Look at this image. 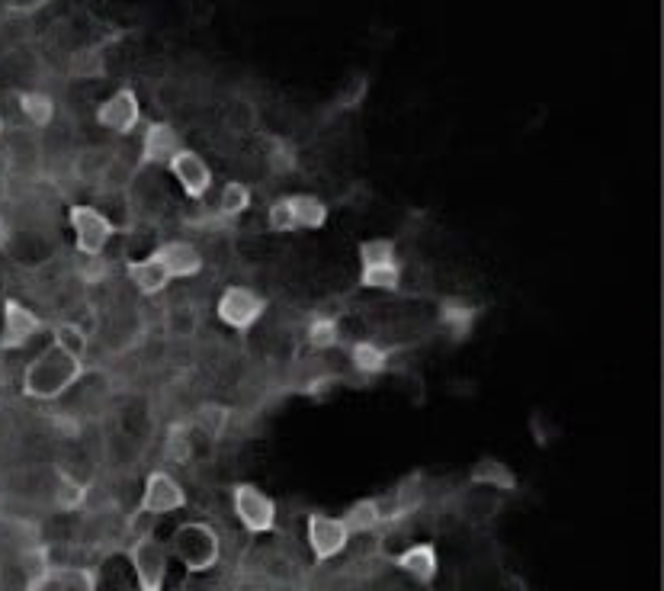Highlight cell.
I'll return each instance as SVG.
<instances>
[{"instance_id":"1","label":"cell","mask_w":664,"mask_h":591,"mask_svg":"<svg viewBox=\"0 0 664 591\" xmlns=\"http://www.w3.org/2000/svg\"><path fill=\"white\" fill-rule=\"evenodd\" d=\"M81 376H84V360L71 357L52 341L36 360H29V367L23 370V396L52 402L58 396H65Z\"/></svg>"},{"instance_id":"2","label":"cell","mask_w":664,"mask_h":591,"mask_svg":"<svg viewBox=\"0 0 664 591\" xmlns=\"http://www.w3.org/2000/svg\"><path fill=\"white\" fill-rule=\"evenodd\" d=\"M167 550L180 559V566L187 572H209L212 566H219L222 540L215 534V527L203 521H187L174 530V540Z\"/></svg>"},{"instance_id":"3","label":"cell","mask_w":664,"mask_h":591,"mask_svg":"<svg viewBox=\"0 0 664 591\" xmlns=\"http://www.w3.org/2000/svg\"><path fill=\"white\" fill-rule=\"evenodd\" d=\"M231 508H235V518L241 521L247 534H270L276 527L273 498L251 486V482H235L231 486Z\"/></svg>"},{"instance_id":"4","label":"cell","mask_w":664,"mask_h":591,"mask_svg":"<svg viewBox=\"0 0 664 591\" xmlns=\"http://www.w3.org/2000/svg\"><path fill=\"white\" fill-rule=\"evenodd\" d=\"M129 563L135 572V582L142 591H161L167 569H171V550L164 547L161 540H154L151 534L138 537L129 550Z\"/></svg>"},{"instance_id":"5","label":"cell","mask_w":664,"mask_h":591,"mask_svg":"<svg viewBox=\"0 0 664 591\" xmlns=\"http://www.w3.org/2000/svg\"><path fill=\"white\" fill-rule=\"evenodd\" d=\"M219 318L235 331H251L260 318L267 312V299L257 296L247 286H228V290L219 296V306H215Z\"/></svg>"},{"instance_id":"6","label":"cell","mask_w":664,"mask_h":591,"mask_svg":"<svg viewBox=\"0 0 664 591\" xmlns=\"http://www.w3.org/2000/svg\"><path fill=\"white\" fill-rule=\"evenodd\" d=\"M305 540L312 547V556L318 563H328V559L341 556L350 547V530L341 518H331V514H308V527H305Z\"/></svg>"},{"instance_id":"7","label":"cell","mask_w":664,"mask_h":591,"mask_svg":"<svg viewBox=\"0 0 664 591\" xmlns=\"http://www.w3.org/2000/svg\"><path fill=\"white\" fill-rule=\"evenodd\" d=\"M187 505V492H183L180 482L167 473V469H154L145 479L142 489V502H138L135 514H151V518H161V514H174Z\"/></svg>"},{"instance_id":"8","label":"cell","mask_w":664,"mask_h":591,"mask_svg":"<svg viewBox=\"0 0 664 591\" xmlns=\"http://www.w3.org/2000/svg\"><path fill=\"white\" fill-rule=\"evenodd\" d=\"M68 222H71V232L81 254H103V248L110 245V238L116 232L110 216H103L94 206H71Z\"/></svg>"},{"instance_id":"9","label":"cell","mask_w":664,"mask_h":591,"mask_svg":"<svg viewBox=\"0 0 664 591\" xmlns=\"http://www.w3.org/2000/svg\"><path fill=\"white\" fill-rule=\"evenodd\" d=\"M138 123H142V103H138V94L132 87H119L116 94H110L97 106L100 129H110L116 135H132Z\"/></svg>"},{"instance_id":"10","label":"cell","mask_w":664,"mask_h":591,"mask_svg":"<svg viewBox=\"0 0 664 591\" xmlns=\"http://www.w3.org/2000/svg\"><path fill=\"white\" fill-rule=\"evenodd\" d=\"M167 171L180 184V190L190 196V200H203V196L212 190V168L209 161L193 148H180L177 155L167 161Z\"/></svg>"},{"instance_id":"11","label":"cell","mask_w":664,"mask_h":591,"mask_svg":"<svg viewBox=\"0 0 664 591\" xmlns=\"http://www.w3.org/2000/svg\"><path fill=\"white\" fill-rule=\"evenodd\" d=\"M42 331V318L26 309L20 299H4V335H0V347L4 351H20Z\"/></svg>"},{"instance_id":"12","label":"cell","mask_w":664,"mask_h":591,"mask_svg":"<svg viewBox=\"0 0 664 591\" xmlns=\"http://www.w3.org/2000/svg\"><path fill=\"white\" fill-rule=\"evenodd\" d=\"M183 148L180 132L171 123H148L142 132V164L145 168H167L177 151Z\"/></svg>"},{"instance_id":"13","label":"cell","mask_w":664,"mask_h":591,"mask_svg":"<svg viewBox=\"0 0 664 591\" xmlns=\"http://www.w3.org/2000/svg\"><path fill=\"white\" fill-rule=\"evenodd\" d=\"M392 563L398 572H405L408 579H414L418 585H430L440 572V556H437L434 543H411V547L401 550Z\"/></svg>"},{"instance_id":"14","label":"cell","mask_w":664,"mask_h":591,"mask_svg":"<svg viewBox=\"0 0 664 591\" xmlns=\"http://www.w3.org/2000/svg\"><path fill=\"white\" fill-rule=\"evenodd\" d=\"M154 257L164 264V270L171 274V280H190L203 270V254L196 251L190 241H164V245L154 251Z\"/></svg>"},{"instance_id":"15","label":"cell","mask_w":664,"mask_h":591,"mask_svg":"<svg viewBox=\"0 0 664 591\" xmlns=\"http://www.w3.org/2000/svg\"><path fill=\"white\" fill-rule=\"evenodd\" d=\"M469 482L472 486H482V489H494V492H517V476L514 469L501 463L498 457H482L475 463V469L469 473Z\"/></svg>"},{"instance_id":"16","label":"cell","mask_w":664,"mask_h":591,"mask_svg":"<svg viewBox=\"0 0 664 591\" xmlns=\"http://www.w3.org/2000/svg\"><path fill=\"white\" fill-rule=\"evenodd\" d=\"M475 318H478V309L472 306V302L459 299V296H446V299H440V325H443L446 331H450V335H453L456 341H462V338H469V335H472Z\"/></svg>"},{"instance_id":"17","label":"cell","mask_w":664,"mask_h":591,"mask_svg":"<svg viewBox=\"0 0 664 591\" xmlns=\"http://www.w3.org/2000/svg\"><path fill=\"white\" fill-rule=\"evenodd\" d=\"M129 280L142 296H158L164 286L171 283V274H167L164 264L151 254V257H142V261L129 264Z\"/></svg>"},{"instance_id":"18","label":"cell","mask_w":664,"mask_h":591,"mask_svg":"<svg viewBox=\"0 0 664 591\" xmlns=\"http://www.w3.org/2000/svg\"><path fill=\"white\" fill-rule=\"evenodd\" d=\"M264 161L273 177H289L299 171V151L286 135H264Z\"/></svg>"},{"instance_id":"19","label":"cell","mask_w":664,"mask_h":591,"mask_svg":"<svg viewBox=\"0 0 664 591\" xmlns=\"http://www.w3.org/2000/svg\"><path fill=\"white\" fill-rule=\"evenodd\" d=\"M341 521L347 524L350 537L353 534H376V530L385 524V514H382V505L376 498H360V502H353L344 514Z\"/></svg>"},{"instance_id":"20","label":"cell","mask_w":664,"mask_h":591,"mask_svg":"<svg viewBox=\"0 0 664 591\" xmlns=\"http://www.w3.org/2000/svg\"><path fill=\"white\" fill-rule=\"evenodd\" d=\"M286 200H289V209H292V219H296V229L315 232V229H321L324 222H328V206H324V200H318V196L292 193V196H286Z\"/></svg>"},{"instance_id":"21","label":"cell","mask_w":664,"mask_h":591,"mask_svg":"<svg viewBox=\"0 0 664 591\" xmlns=\"http://www.w3.org/2000/svg\"><path fill=\"white\" fill-rule=\"evenodd\" d=\"M350 367L363 376H382L389 370V351L376 341H357L350 344Z\"/></svg>"},{"instance_id":"22","label":"cell","mask_w":664,"mask_h":591,"mask_svg":"<svg viewBox=\"0 0 664 591\" xmlns=\"http://www.w3.org/2000/svg\"><path fill=\"white\" fill-rule=\"evenodd\" d=\"M17 103H20V113L23 119L33 129H49L52 119H55V100L49 94H42V90H23L17 94Z\"/></svg>"},{"instance_id":"23","label":"cell","mask_w":664,"mask_h":591,"mask_svg":"<svg viewBox=\"0 0 664 591\" xmlns=\"http://www.w3.org/2000/svg\"><path fill=\"white\" fill-rule=\"evenodd\" d=\"M369 94V74L366 71H353L350 78L337 87V94L331 100V113H353L360 110L363 100Z\"/></svg>"},{"instance_id":"24","label":"cell","mask_w":664,"mask_h":591,"mask_svg":"<svg viewBox=\"0 0 664 591\" xmlns=\"http://www.w3.org/2000/svg\"><path fill=\"white\" fill-rule=\"evenodd\" d=\"M52 502H55V508H58V511H65V514L81 511V508H84V502H87V486H84V482L77 479V476L65 473V469H58Z\"/></svg>"},{"instance_id":"25","label":"cell","mask_w":664,"mask_h":591,"mask_svg":"<svg viewBox=\"0 0 664 591\" xmlns=\"http://www.w3.org/2000/svg\"><path fill=\"white\" fill-rule=\"evenodd\" d=\"M360 286L363 290H389L395 293L401 286V264L385 261V264H363L360 270Z\"/></svg>"},{"instance_id":"26","label":"cell","mask_w":664,"mask_h":591,"mask_svg":"<svg viewBox=\"0 0 664 591\" xmlns=\"http://www.w3.org/2000/svg\"><path fill=\"white\" fill-rule=\"evenodd\" d=\"M55 585V588H74V591H94L97 588V572L94 569H84V566H61L49 572V579H45V588Z\"/></svg>"},{"instance_id":"27","label":"cell","mask_w":664,"mask_h":591,"mask_svg":"<svg viewBox=\"0 0 664 591\" xmlns=\"http://www.w3.org/2000/svg\"><path fill=\"white\" fill-rule=\"evenodd\" d=\"M305 341L315 347V351H331V347L341 344V325L331 315H315L305 328Z\"/></svg>"},{"instance_id":"28","label":"cell","mask_w":664,"mask_h":591,"mask_svg":"<svg viewBox=\"0 0 664 591\" xmlns=\"http://www.w3.org/2000/svg\"><path fill=\"white\" fill-rule=\"evenodd\" d=\"M68 74L74 81H100V78H106V62L97 49H81L71 55Z\"/></svg>"},{"instance_id":"29","label":"cell","mask_w":664,"mask_h":591,"mask_svg":"<svg viewBox=\"0 0 664 591\" xmlns=\"http://www.w3.org/2000/svg\"><path fill=\"white\" fill-rule=\"evenodd\" d=\"M20 563H23V572H26V588H45V579H49V572H52V559H49V550L45 547H29L23 556H20Z\"/></svg>"},{"instance_id":"30","label":"cell","mask_w":664,"mask_h":591,"mask_svg":"<svg viewBox=\"0 0 664 591\" xmlns=\"http://www.w3.org/2000/svg\"><path fill=\"white\" fill-rule=\"evenodd\" d=\"M247 206H251V187L241 184V180H228L219 193V216L235 219Z\"/></svg>"},{"instance_id":"31","label":"cell","mask_w":664,"mask_h":591,"mask_svg":"<svg viewBox=\"0 0 664 591\" xmlns=\"http://www.w3.org/2000/svg\"><path fill=\"white\" fill-rule=\"evenodd\" d=\"M110 158H113L110 148H87L77 155V174H81V180H87V184H100Z\"/></svg>"},{"instance_id":"32","label":"cell","mask_w":664,"mask_h":591,"mask_svg":"<svg viewBox=\"0 0 664 591\" xmlns=\"http://www.w3.org/2000/svg\"><path fill=\"white\" fill-rule=\"evenodd\" d=\"M228 421H231V412H228L225 405H219V402H206V405L196 408V424L209 437H222L225 428H228Z\"/></svg>"},{"instance_id":"33","label":"cell","mask_w":664,"mask_h":591,"mask_svg":"<svg viewBox=\"0 0 664 591\" xmlns=\"http://www.w3.org/2000/svg\"><path fill=\"white\" fill-rule=\"evenodd\" d=\"M132 177H135V168H132V164H129L126 158L113 155L110 164H106L103 177H100V187H103V190H110V193H122L126 187H132Z\"/></svg>"},{"instance_id":"34","label":"cell","mask_w":664,"mask_h":591,"mask_svg":"<svg viewBox=\"0 0 664 591\" xmlns=\"http://www.w3.org/2000/svg\"><path fill=\"white\" fill-rule=\"evenodd\" d=\"M55 344L61 347V351H68L71 357H77V360L87 357V335H84V328L74 325V322L55 325Z\"/></svg>"},{"instance_id":"35","label":"cell","mask_w":664,"mask_h":591,"mask_svg":"<svg viewBox=\"0 0 664 591\" xmlns=\"http://www.w3.org/2000/svg\"><path fill=\"white\" fill-rule=\"evenodd\" d=\"M190 457H193V441H190V434H187V428H180V424H174L171 434H167V441H164V460H167V463H174V466H183V463H190Z\"/></svg>"},{"instance_id":"36","label":"cell","mask_w":664,"mask_h":591,"mask_svg":"<svg viewBox=\"0 0 664 591\" xmlns=\"http://www.w3.org/2000/svg\"><path fill=\"white\" fill-rule=\"evenodd\" d=\"M395 261V241L392 238H366L360 245V264H385Z\"/></svg>"},{"instance_id":"37","label":"cell","mask_w":664,"mask_h":591,"mask_svg":"<svg viewBox=\"0 0 664 591\" xmlns=\"http://www.w3.org/2000/svg\"><path fill=\"white\" fill-rule=\"evenodd\" d=\"M267 225H270V232H280V235L299 232V229H296V219H292V209H289L286 196H280V200L270 203V209H267Z\"/></svg>"},{"instance_id":"38","label":"cell","mask_w":664,"mask_h":591,"mask_svg":"<svg viewBox=\"0 0 664 591\" xmlns=\"http://www.w3.org/2000/svg\"><path fill=\"white\" fill-rule=\"evenodd\" d=\"M52 0H10L7 4V13H13V17H33V13L45 10Z\"/></svg>"},{"instance_id":"39","label":"cell","mask_w":664,"mask_h":591,"mask_svg":"<svg viewBox=\"0 0 664 591\" xmlns=\"http://www.w3.org/2000/svg\"><path fill=\"white\" fill-rule=\"evenodd\" d=\"M81 277L84 280H97V277H103V257L100 254H81Z\"/></svg>"},{"instance_id":"40","label":"cell","mask_w":664,"mask_h":591,"mask_svg":"<svg viewBox=\"0 0 664 591\" xmlns=\"http://www.w3.org/2000/svg\"><path fill=\"white\" fill-rule=\"evenodd\" d=\"M10 238H13V232H10V222L0 216V251H4L7 245H10Z\"/></svg>"},{"instance_id":"41","label":"cell","mask_w":664,"mask_h":591,"mask_svg":"<svg viewBox=\"0 0 664 591\" xmlns=\"http://www.w3.org/2000/svg\"><path fill=\"white\" fill-rule=\"evenodd\" d=\"M0 139H4V113H0Z\"/></svg>"}]
</instances>
